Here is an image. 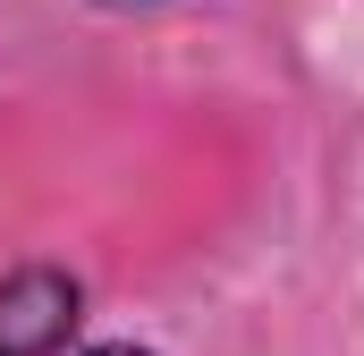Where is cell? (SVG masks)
<instances>
[{
	"label": "cell",
	"mask_w": 364,
	"mask_h": 356,
	"mask_svg": "<svg viewBox=\"0 0 364 356\" xmlns=\"http://www.w3.org/2000/svg\"><path fill=\"white\" fill-rule=\"evenodd\" d=\"M77 331V280L9 271L0 280V356H60Z\"/></svg>",
	"instance_id": "cell-1"
},
{
	"label": "cell",
	"mask_w": 364,
	"mask_h": 356,
	"mask_svg": "<svg viewBox=\"0 0 364 356\" xmlns=\"http://www.w3.org/2000/svg\"><path fill=\"white\" fill-rule=\"evenodd\" d=\"M93 356H144V348H93Z\"/></svg>",
	"instance_id": "cell-2"
}]
</instances>
